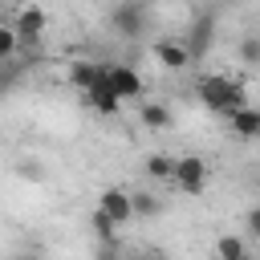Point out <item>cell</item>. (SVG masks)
Masks as SVG:
<instances>
[{
	"mask_svg": "<svg viewBox=\"0 0 260 260\" xmlns=\"http://www.w3.org/2000/svg\"><path fill=\"white\" fill-rule=\"evenodd\" d=\"M102 77H106V65H102V61H85V57H81V61L69 65V81H73L81 93H85L89 85H98Z\"/></svg>",
	"mask_w": 260,
	"mask_h": 260,
	"instance_id": "11",
	"label": "cell"
},
{
	"mask_svg": "<svg viewBox=\"0 0 260 260\" xmlns=\"http://www.w3.org/2000/svg\"><path fill=\"white\" fill-rule=\"evenodd\" d=\"M142 126H146V130H167V126H171V110H167L162 102H146V106H142Z\"/></svg>",
	"mask_w": 260,
	"mask_h": 260,
	"instance_id": "14",
	"label": "cell"
},
{
	"mask_svg": "<svg viewBox=\"0 0 260 260\" xmlns=\"http://www.w3.org/2000/svg\"><path fill=\"white\" fill-rule=\"evenodd\" d=\"M175 167H179V158H175V154H167V150L146 154V175H150V179H158V183H175Z\"/></svg>",
	"mask_w": 260,
	"mask_h": 260,
	"instance_id": "12",
	"label": "cell"
},
{
	"mask_svg": "<svg viewBox=\"0 0 260 260\" xmlns=\"http://www.w3.org/2000/svg\"><path fill=\"white\" fill-rule=\"evenodd\" d=\"M89 228H93V240H118V219H110L102 207H93V215H89Z\"/></svg>",
	"mask_w": 260,
	"mask_h": 260,
	"instance_id": "15",
	"label": "cell"
},
{
	"mask_svg": "<svg viewBox=\"0 0 260 260\" xmlns=\"http://www.w3.org/2000/svg\"><path fill=\"white\" fill-rule=\"evenodd\" d=\"M12 28H16V32H20V41L32 49V45H41V37H45V28H49V16H45V8H41V4H24V8L16 12Z\"/></svg>",
	"mask_w": 260,
	"mask_h": 260,
	"instance_id": "6",
	"label": "cell"
},
{
	"mask_svg": "<svg viewBox=\"0 0 260 260\" xmlns=\"http://www.w3.org/2000/svg\"><path fill=\"white\" fill-rule=\"evenodd\" d=\"M106 77H110V85L118 89L122 102H138V98L146 93V81H142V73H138L134 65H118V61H110Z\"/></svg>",
	"mask_w": 260,
	"mask_h": 260,
	"instance_id": "4",
	"label": "cell"
},
{
	"mask_svg": "<svg viewBox=\"0 0 260 260\" xmlns=\"http://www.w3.org/2000/svg\"><path fill=\"white\" fill-rule=\"evenodd\" d=\"M240 61L244 65H260V32H248L240 41Z\"/></svg>",
	"mask_w": 260,
	"mask_h": 260,
	"instance_id": "18",
	"label": "cell"
},
{
	"mask_svg": "<svg viewBox=\"0 0 260 260\" xmlns=\"http://www.w3.org/2000/svg\"><path fill=\"white\" fill-rule=\"evenodd\" d=\"M154 57H158V65L171 69V73H179V69L191 65V49H187V41H158V45H154Z\"/></svg>",
	"mask_w": 260,
	"mask_h": 260,
	"instance_id": "8",
	"label": "cell"
},
{
	"mask_svg": "<svg viewBox=\"0 0 260 260\" xmlns=\"http://www.w3.org/2000/svg\"><path fill=\"white\" fill-rule=\"evenodd\" d=\"M228 126H232V134H236L240 142H260V110L244 106V110H236V114L228 118Z\"/></svg>",
	"mask_w": 260,
	"mask_h": 260,
	"instance_id": "9",
	"label": "cell"
},
{
	"mask_svg": "<svg viewBox=\"0 0 260 260\" xmlns=\"http://www.w3.org/2000/svg\"><path fill=\"white\" fill-rule=\"evenodd\" d=\"M98 207L110 215V219H118V223H130V219H138L134 215V191L130 187H106L102 195H98Z\"/></svg>",
	"mask_w": 260,
	"mask_h": 260,
	"instance_id": "5",
	"label": "cell"
},
{
	"mask_svg": "<svg viewBox=\"0 0 260 260\" xmlns=\"http://www.w3.org/2000/svg\"><path fill=\"white\" fill-rule=\"evenodd\" d=\"M211 28H215V16H211V12H203V16H195V20H191L187 49H191V57H195V61L207 53V45H211Z\"/></svg>",
	"mask_w": 260,
	"mask_h": 260,
	"instance_id": "10",
	"label": "cell"
},
{
	"mask_svg": "<svg viewBox=\"0 0 260 260\" xmlns=\"http://www.w3.org/2000/svg\"><path fill=\"white\" fill-rule=\"evenodd\" d=\"M158 211H162V199H158V195L134 191V215H138V219H150V215H158Z\"/></svg>",
	"mask_w": 260,
	"mask_h": 260,
	"instance_id": "17",
	"label": "cell"
},
{
	"mask_svg": "<svg viewBox=\"0 0 260 260\" xmlns=\"http://www.w3.org/2000/svg\"><path fill=\"white\" fill-rule=\"evenodd\" d=\"M215 260H248L244 236H219L215 240Z\"/></svg>",
	"mask_w": 260,
	"mask_h": 260,
	"instance_id": "13",
	"label": "cell"
},
{
	"mask_svg": "<svg viewBox=\"0 0 260 260\" xmlns=\"http://www.w3.org/2000/svg\"><path fill=\"white\" fill-rule=\"evenodd\" d=\"M175 187L183 195H203V187H207V162L199 154H183L179 167H175Z\"/></svg>",
	"mask_w": 260,
	"mask_h": 260,
	"instance_id": "3",
	"label": "cell"
},
{
	"mask_svg": "<svg viewBox=\"0 0 260 260\" xmlns=\"http://www.w3.org/2000/svg\"><path fill=\"white\" fill-rule=\"evenodd\" d=\"M248 260H252V256H248Z\"/></svg>",
	"mask_w": 260,
	"mask_h": 260,
	"instance_id": "22",
	"label": "cell"
},
{
	"mask_svg": "<svg viewBox=\"0 0 260 260\" xmlns=\"http://www.w3.org/2000/svg\"><path fill=\"white\" fill-rule=\"evenodd\" d=\"M20 45H24L20 32H16L12 24H4V28H0V65H4V61H16V49H20Z\"/></svg>",
	"mask_w": 260,
	"mask_h": 260,
	"instance_id": "16",
	"label": "cell"
},
{
	"mask_svg": "<svg viewBox=\"0 0 260 260\" xmlns=\"http://www.w3.org/2000/svg\"><path fill=\"white\" fill-rule=\"evenodd\" d=\"M195 93H199V102H203L211 114H223V118H232L236 110L248 106V89H244L236 77H228V73H207Z\"/></svg>",
	"mask_w": 260,
	"mask_h": 260,
	"instance_id": "1",
	"label": "cell"
},
{
	"mask_svg": "<svg viewBox=\"0 0 260 260\" xmlns=\"http://www.w3.org/2000/svg\"><path fill=\"white\" fill-rule=\"evenodd\" d=\"M106 69H110V65H106ZM85 106L98 110V114H118V110H122V98H118V89L110 85V77H102L98 85L85 89Z\"/></svg>",
	"mask_w": 260,
	"mask_h": 260,
	"instance_id": "7",
	"label": "cell"
},
{
	"mask_svg": "<svg viewBox=\"0 0 260 260\" xmlns=\"http://www.w3.org/2000/svg\"><path fill=\"white\" fill-rule=\"evenodd\" d=\"M93 260H122L118 240H98V244H93Z\"/></svg>",
	"mask_w": 260,
	"mask_h": 260,
	"instance_id": "19",
	"label": "cell"
},
{
	"mask_svg": "<svg viewBox=\"0 0 260 260\" xmlns=\"http://www.w3.org/2000/svg\"><path fill=\"white\" fill-rule=\"evenodd\" d=\"M130 260H162V256H150V252H138V256H130Z\"/></svg>",
	"mask_w": 260,
	"mask_h": 260,
	"instance_id": "21",
	"label": "cell"
},
{
	"mask_svg": "<svg viewBox=\"0 0 260 260\" xmlns=\"http://www.w3.org/2000/svg\"><path fill=\"white\" fill-rule=\"evenodd\" d=\"M146 20H150V4H146V0H122V4L110 12L114 32H122V37H142V32H146Z\"/></svg>",
	"mask_w": 260,
	"mask_h": 260,
	"instance_id": "2",
	"label": "cell"
},
{
	"mask_svg": "<svg viewBox=\"0 0 260 260\" xmlns=\"http://www.w3.org/2000/svg\"><path fill=\"white\" fill-rule=\"evenodd\" d=\"M244 228H248V236H256V240H260V203H256V207H248Z\"/></svg>",
	"mask_w": 260,
	"mask_h": 260,
	"instance_id": "20",
	"label": "cell"
}]
</instances>
